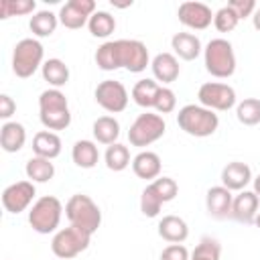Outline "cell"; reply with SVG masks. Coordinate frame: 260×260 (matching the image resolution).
I'll return each mask as SVG.
<instances>
[{"label":"cell","mask_w":260,"mask_h":260,"mask_svg":"<svg viewBox=\"0 0 260 260\" xmlns=\"http://www.w3.org/2000/svg\"><path fill=\"white\" fill-rule=\"evenodd\" d=\"M39 118L47 130H65L71 124L67 98L61 89H45L39 98Z\"/></svg>","instance_id":"cell-1"},{"label":"cell","mask_w":260,"mask_h":260,"mask_svg":"<svg viewBox=\"0 0 260 260\" xmlns=\"http://www.w3.org/2000/svg\"><path fill=\"white\" fill-rule=\"evenodd\" d=\"M177 124L179 128L195 138H205L211 136L217 126H219V118L213 110L203 108L201 104H187L179 110L177 114Z\"/></svg>","instance_id":"cell-2"},{"label":"cell","mask_w":260,"mask_h":260,"mask_svg":"<svg viewBox=\"0 0 260 260\" xmlns=\"http://www.w3.org/2000/svg\"><path fill=\"white\" fill-rule=\"evenodd\" d=\"M65 215L69 219V225H77L91 236L102 225V211L98 203L83 193H75L69 197V201L65 203Z\"/></svg>","instance_id":"cell-3"},{"label":"cell","mask_w":260,"mask_h":260,"mask_svg":"<svg viewBox=\"0 0 260 260\" xmlns=\"http://www.w3.org/2000/svg\"><path fill=\"white\" fill-rule=\"evenodd\" d=\"M205 69L213 77L228 79L236 71V53L230 41L225 39H211L203 49Z\"/></svg>","instance_id":"cell-4"},{"label":"cell","mask_w":260,"mask_h":260,"mask_svg":"<svg viewBox=\"0 0 260 260\" xmlns=\"http://www.w3.org/2000/svg\"><path fill=\"white\" fill-rule=\"evenodd\" d=\"M61 215L63 203L53 195H43L28 209V223L37 234H51L59 228Z\"/></svg>","instance_id":"cell-5"},{"label":"cell","mask_w":260,"mask_h":260,"mask_svg":"<svg viewBox=\"0 0 260 260\" xmlns=\"http://www.w3.org/2000/svg\"><path fill=\"white\" fill-rule=\"evenodd\" d=\"M45 49L37 39H22L14 45L12 51V71L16 77L26 79L35 75L39 67H43Z\"/></svg>","instance_id":"cell-6"},{"label":"cell","mask_w":260,"mask_h":260,"mask_svg":"<svg viewBox=\"0 0 260 260\" xmlns=\"http://www.w3.org/2000/svg\"><path fill=\"white\" fill-rule=\"evenodd\" d=\"M91 242V234L77 225H69L59 230L51 240V252L61 260H71L77 254L85 252Z\"/></svg>","instance_id":"cell-7"},{"label":"cell","mask_w":260,"mask_h":260,"mask_svg":"<svg viewBox=\"0 0 260 260\" xmlns=\"http://www.w3.org/2000/svg\"><path fill=\"white\" fill-rule=\"evenodd\" d=\"M165 130H167V124L160 114L144 112L132 122V126L128 130V140L132 146L142 148V146H148V144L156 142L158 138H162Z\"/></svg>","instance_id":"cell-8"},{"label":"cell","mask_w":260,"mask_h":260,"mask_svg":"<svg viewBox=\"0 0 260 260\" xmlns=\"http://www.w3.org/2000/svg\"><path fill=\"white\" fill-rule=\"evenodd\" d=\"M199 104L203 108H209L213 112H228L236 106V89L228 83L219 81H207L197 91Z\"/></svg>","instance_id":"cell-9"},{"label":"cell","mask_w":260,"mask_h":260,"mask_svg":"<svg viewBox=\"0 0 260 260\" xmlns=\"http://www.w3.org/2000/svg\"><path fill=\"white\" fill-rule=\"evenodd\" d=\"M93 95H95V102L110 114H120L128 106V89L124 87V83H120L116 79L100 81Z\"/></svg>","instance_id":"cell-10"},{"label":"cell","mask_w":260,"mask_h":260,"mask_svg":"<svg viewBox=\"0 0 260 260\" xmlns=\"http://www.w3.org/2000/svg\"><path fill=\"white\" fill-rule=\"evenodd\" d=\"M120 49V65L130 73H142L146 65H150L148 49L142 41L136 39H118Z\"/></svg>","instance_id":"cell-11"},{"label":"cell","mask_w":260,"mask_h":260,"mask_svg":"<svg viewBox=\"0 0 260 260\" xmlns=\"http://www.w3.org/2000/svg\"><path fill=\"white\" fill-rule=\"evenodd\" d=\"M35 195H37V189L32 181H16L2 191V205L8 213H20L28 209Z\"/></svg>","instance_id":"cell-12"},{"label":"cell","mask_w":260,"mask_h":260,"mask_svg":"<svg viewBox=\"0 0 260 260\" xmlns=\"http://www.w3.org/2000/svg\"><path fill=\"white\" fill-rule=\"evenodd\" d=\"M93 12H95V2L93 0H69L59 10V22L65 28L77 30L83 24L89 22Z\"/></svg>","instance_id":"cell-13"},{"label":"cell","mask_w":260,"mask_h":260,"mask_svg":"<svg viewBox=\"0 0 260 260\" xmlns=\"http://www.w3.org/2000/svg\"><path fill=\"white\" fill-rule=\"evenodd\" d=\"M177 16H179L181 24H185L187 28H193V30H205L213 20L211 8L203 2H183V4H179Z\"/></svg>","instance_id":"cell-14"},{"label":"cell","mask_w":260,"mask_h":260,"mask_svg":"<svg viewBox=\"0 0 260 260\" xmlns=\"http://www.w3.org/2000/svg\"><path fill=\"white\" fill-rule=\"evenodd\" d=\"M232 203H234V195L223 185H215V187H209L207 189L205 207H207V213L211 217L225 219L228 215H232Z\"/></svg>","instance_id":"cell-15"},{"label":"cell","mask_w":260,"mask_h":260,"mask_svg":"<svg viewBox=\"0 0 260 260\" xmlns=\"http://www.w3.org/2000/svg\"><path fill=\"white\" fill-rule=\"evenodd\" d=\"M252 181V169L242 160H232L221 169V185L230 191H244Z\"/></svg>","instance_id":"cell-16"},{"label":"cell","mask_w":260,"mask_h":260,"mask_svg":"<svg viewBox=\"0 0 260 260\" xmlns=\"http://www.w3.org/2000/svg\"><path fill=\"white\" fill-rule=\"evenodd\" d=\"M258 199L254 191H240L232 203V217L240 223H252L258 215Z\"/></svg>","instance_id":"cell-17"},{"label":"cell","mask_w":260,"mask_h":260,"mask_svg":"<svg viewBox=\"0 0 260 260\" xmlns=\"http://www.w3.org/2000/svg\"><path fill=\"white\" fill-rule=\"evenodd\" d=\"M160 156L152 150H142L138 152L134 158H132V171L138 179H144V181H154L158 179L160 175Z\"/></svg>","instance_id":"cell-18"},{"label":"cell","mask_w":260,"mask_h":260,"mask_svg":"<svg viewBox=\"0 0 260 260\" xmlns=\"http://www.w3.org/2000/svg\"><path fill=\"white\" fill-rule=\"evenodd\" d=\"M150 69H152V75L156 81H162V83H173L177 77H179V59L173 55V53H158L154 55V59L150 61Z\"/></svg>","instance_id":"cell-19"},{"label":"cell","mask_w":260,"mask_h":260,"mask_svg":"<svg viewBox=\"0 0 260 260\" xmlns=\"http://www.w3.org/2000/svg\"><path fill=\"white\" fill-rule=\"evenodd\" d=\"M158 236L169 244H183L189 236V225L179 215H165L158 221Z\"/></svg>","instance_id":"cell-20"},{"label":"cell","mask_w":260,"mask_h":260,"mask_svg":"<svg viewBox=\"0 0 260 260\" xmlns=\"http://www.w3.org/2000/svg\"><path fill=\"white\" fill-rule=\"evenodd\" d=\"M171 47L175 57H181L183 61H193L201 55V41L193 32H177L171 39Z\"/></svg>","instance_id":"cell-21"},{"label":"cell","mask_w":260,"mask_h":260,"mask_svg":"<svg viewBox=\"0 0 260 260\" xmlns=\"http://www.w3.org/2000/svg\"><path fill=\"white\" fill-rule=\"evenodd\" d=\"M32 152H35V156L53 160L61 154V138L51 130H41L32 138Z\"/></svg>","instance_id":"cell-22"},{"label":"cell","mask_w":260,"mask_h":260,"mask_svg":"<svg viewBox=\"0 0 260 260\" xmlns=\"http://www.w3.org/2000/svg\"><path fill=\"white\" fill-rule=\"evenodd\" d=\"M26 142V130L20 122H4L0 128V146L6 152H18Z\"/></svg>","instance_id":"cell-23"},{"label":"cell","mask_w":260,"mask_h":260,"mask_svg":"<svg viewBox=\"0 0 260 260\" xmlns=\"http://www.w3.org/2000/svg\"><path fill=\"white\" fill-rule=\"evenodd\" d=\"M71 158L79 169H93L100 160V150L93 140H77L71 148Z\"/></svg>","instance_id":"cell-24"},{"label":"cell","mask_w":260,"mask_h":260,"mask_svg":"<svg viewBox=\"0 0 260 260\" xmlns=\"http://www.w3.org/2000/svg\"><path fill=\"white\" fill-rule=\"evenodd\" d=\"M41 73H43V79L49 85H53L55 89L67 85V81H69V67L65 65V61H61L57 57L47 59L41 67Z\"/></svg>","instance_id":"cell-25"},{"label":"cell","mask_w":260,"mask_h":260,"mask_svg":"<svg viewBox=\"0 0 260 260\" xmlns=\"http://www.w3.org/2000/svg\"><path fill=\"white\" fill-rule=\"evenodd\" d=\"M93 138L100 144H116L118 136H120V122L114 116H100L93 122Z\"/></svg>","instance_id":"cell-26"},{"label":"cell","mask_w":260,"mask_h":260,"mask_svg":"<svg viewBox=\"0 0 260 260\" xmlns=\"http://www.w3.org/2000/svg\"><path fill=\"white\" fill-rule=\"evenodd\" d=\"M95 65L102 71H116L120 69V49H118V41H106L98 47L95 51Z\"/></svg>","instance_id":"cell-27"},{"label":"cell","mask_w":260,"mask_h":260,"mask_svg":"<svg viewBox=\"0 0 260 260\" xmlns=\"http://www.w3.org/2000/svg\"><path fill=\"white\" fill-rule=\"evenodd\" d=\"M160 85L154 81V79H138L132 87V100L136 106L140 108H154V100H156V93H158Z\"/></svg>","instance_id":"cell-28"},{"label":"cell","mask_w":260,"mask_h":260,"mask_svg":"<svg viewBox=\"0 0 260 260\" xmlns=\"http://www.w3.org/2000/svg\"><path fill=\"white\" fill-rule=\"evenodd\" d=\"M24 173L26 177L32 181V183H47L55 177V165L49 160V158H43V156H30L26 160V167H24Z\"/></svg>","instance_id":"cell-29"},{"label":"cell","mask_w":260,"mask_h":260,"mask_svg":"<svg viewBox=\"0 0 260 260\" xmlns=\"http://www.w3.org/2000/svg\"><path fill=\"white\" fill-rule=\"evenodd\" d=\"M59 24V14H53L51 10H39L30 16V30L35 37H51Z\"/></svg>","instance_id":"cell-30"},{"label":"cell","mask_w":260,"mask_h":260,"mask_svg":"<svg viewBox=\"0 0 260 260\" xmlns=\"http://www.w3.org/2000/svg\"><path fill=\"white\" fill-rule=\"evenodd\" d=\"M87 28L91 32V37L95 39H106L116 30V18L106 12V10H95L87 22Z\"/></svg>","instance_id":"cell-31"},{"label":"cell","mask_w":260,"mask_h":260,"mask_svg":"<svg viewBox=\"0 0 260 260\" xmlns=\"http://www.w3.org/2000/svg\"><path fill=\"white\" fill-rule=\"evenodd\" d=\"M104 160H106V167L114 173H120L124 171L128 165H130V150L128 146L116 142V144H110L106 154H104Z\"/></svg>","instance_id":"cell-32"},{"label":"cell","mask_w":260,"mask_h":260,"mask_svg":"<svg viewBox=\"0 0 260 260\" xmlns=\"http://www.w3.org/2000/svg\"><path fill=\"white\" fill-rule=\"evenodd\" d=\"M236 118L244 126H256L260 124V100L258 98H246L236 108Z\"/></svg>","instance_id":"cell-33"},{"label":"cell","mask_w":260,"mask_h":260,"mask_svg":"<svg viewBox=\"0 0 260 260\" xmlns=\"http://www.w3.org/2000/svg\"><path fill=\"white\" fill-rule=\"evenodd\" d=\"M221 258V246L215 238H201L199 244L195 246V250L191 252L189 260H219Z\"/></svg>","instance_id":"cell-34"},{"label":"cell","mask_w":260,"mask_h":260,"mask_svg":"<svg viewBox=\"0 0 260 260\" xmlns=\"http://www.w3.org/2000/svg\"><path fill=\"white\" fill-rule=\"evenodd\" d=\"M35 0H0V18L6 20L10 16H24L35 12Z\"/></svg>","instance_id":"cell-35"},{"label":"cell","mask_w":260,"mask_h":260,"mask_svg":"<svg viewBox=\"0 0 260 260\" xmlns=\"http://www.w3.org/2000/svg\"><path fill=\"white\" fill-rule=\"evenodd\" d=\"M160 207H162V199L156 195V191L150 185H146L142 189V195H140V211H142V215L156 217L160 213Z\"/></svg>","instance_id":"cell-36"},{"label":"cell","mask_w":260,"mask_h":260,"mask_svg":"<svg viewBox=\"0 0 260 260\" xmlns=\"http://www.w3.org/2000/svg\"><path fill=\"white\" fill-rule=\"evenodd\" d=\"M238 22H240L238 14H236L228 4L221 6V8L213 14V26H215L219 32H230V30H234V28L238 26Z\"/></svg>","instance_id":"cell-37"},{"label":"cell","mask_w":260,"mask_h":260,"mask_svg":"<svg viewBox=\"0 0 260 260\" xmlns=\"http://www.w3.org/2000/svg\"><path fill=\"white\" fill-rule=\"evenodd\" d=\"M150 187L156 191V195L162 199V203L173 201V199L177 197V193H179V185H177V181L171 179V177H158V179H154V181L150 183Z\"/></svg>","instance_id":"cell-38"},{"label":"cell","mask_w":260,"mask_h":260,"mask_svg":"<svg viewBox=\"0 0 260 260\" xmlns=\"http://www.w3.org/2000/svg\"><path fill=\"white\" fill-rule=\"evenodd\" d=\"M177 108V95L171 87L167 85H160L158 93H156V100H154V110L158 114H171L173 110Z\"/></svg>","instance_id":"cell-39"},{"label":"cell","mask_w":260,"mask_h":260,"mask_svg":"<svg viewBox=\"0 0 260 260\" xmlns=\"http://www.w3.org/2000/svg\"><path fill=\"white\" fill-rule=\"evenodd\" d=\"M228 6L238 14V18H248L256 12V2L254 0H230Z\"/></svg>","instance_id":"cell-40"},{"label":"cell","mask_w":260,"mask_h":260,"mask_svg":"<svg viewBox=\"0 0 260 260\" xmlns=\"http://www.w3.org/2000/svg\"><path fill=\"white\" fill-rule=\"evenodd\" d=\"M191 254L183 244H169L160 252V260H189Z\"/></svg>","instance_id":"cell-41"},{"label":"cell","mask_w":260,"mask_h":260,"mask_svg":"<svg viewBox=\"0 0 260 260\" xmlns=\"http://www.w3.org/2000/svg\"><path fill=\"white\" fill-rule=\"evenodd\" d=\"M14 112H16V102H14L10 95L2 93V95H0V118H2V120H8Z\"/></svg>","instance_id":"cell-42"},{"label":"cell","mask_w":260,"mask_h":260,"mask_svg":"<svg viewBox=\"0 0 260 260\" xmlns=\"http://www.w3.org/2000/svg\"><path fill=\"white\" fill-rule=\"evenodd\" d=\"M252 24L256 30H260V8H256V12L252 14Z\"/></svg>","instance_id":"cell-43"},{"label":"cell","mask_w":260,"mask_h":260,"mask_svg":"<svg viewBox=\"0 0 260 260\" xmlns=\"http://www.w3.org/2000/svg\"><path fill=\"white\" fill-rule=\"evenodd\" d=\"M254 193H256V195L260 197V175H258V177L254 179Z\"/></svg>","instance_id":"cell-44"},{"label":"cell","mask_w":260,"mask_h":260,"mask_svg":"<svg viewBox=\"0 0 260 260\" xmlns=\"http://www.w3.org/2000/svg\"><path fill=\"white\" fill-rule=\"evenodd\" d=\"M254 223L260 228V211H258V215H256V219H254Z\"/></svg>","instance_id":"cell-45"}]
</instances>
